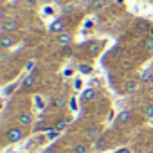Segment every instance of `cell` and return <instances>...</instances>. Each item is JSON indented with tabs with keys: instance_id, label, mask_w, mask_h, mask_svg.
<instances>
[{
	"instance_id": "1",
	"label": "cell",
	"mask_w": 153,
	"mask_h": 153,
	"mask_svg": "<svg viewBox=\"0 0 153 153\" xmlns=\"http://www.w3.org/2000/svg\"><path fill=\"white\" fill-rule=\"evenodd\" d=\"M24 137H25V131H24L22 126H11V128H7V131H6V140H7L9 144H15V142L22 140Z\"/></svg>"
},
{
	"instance_id": "2",
	"label": "cell",
	"mask_w": 153,
	"mask_h": 153,
	"mask_svg": "<svg viewBox=\"0 0 153 153\" xmlns=\"http://www.w3.org/2000/svg\"><path fill=\"white\" fill-rule=\"evenodd\" d=\"M15 43H16V38L11 33H2V36H0V47H2V51L11 49Z\"/></svg>"
},
{
	"instance_id": "3",
	"label": "cell",
	"mask_w": 153,
	"mask_h": 153,
	"mask_svg": "<svg viewBox=\"0 0 153 153\" xmlns=\"http://www.w3.org/2000/svg\"><path fill=\"white\" fill-rule=\"evenodd\" d=\"M18 20L15 18V16H9V18H6L4 20V24H2V27H4V31L6 33H15L16 29H18Z\"/></svg>"
},
{
	"instance_id": "4",
	"label": "cell",
	"mask_w": 153,
	"mask_h": 153,
	"mask_svg": "<svg viewBox=\"0 0 153 153\" xmlns=\"http://www.w3.org/2000/svg\"><path fill=\"white\" fill-rule=\"evenodd\" d=\"M16 121H18V124H20L22 128H29V126L33 124V114H29V112H22V114H18Z\"/></svg>"
},
{
	"instance_id": "5",
	"label": "cell",
	"mask_w": 153,
	"mask_h": 153,
	"mask_svg": "<svg viewBox=\"0 0 153 153\" xmlns=\"http://www.w3.org/2000/svg\"><path fill=\"white\" fill-rule=\"evenodd\" d=\"M56 43H58L59 47L70 45V43H72V34H70V33H61V34H58V36H56Z\"/></svg>"
},
{
	"instance_id": "6",
	"label": "cell",
	"mask_w": 153,
	"mask_h": 153,
	"mask_svg": "<svg viewBox=\"0 0 153 153\" xmlns=\"http://www.w3.org/2000/svg\"><path fill=\"white\" fill-rule=\"evenodd\" d=\"M51 31H52V33H58V34L65 33V22H63V20H54V22L51 24Z\"/></svg>"
},
{
	"instance_id": "7",
	"label": "cell",
	"mask_w": 153,
	"mask_h": 153,
	"mask_svg": "<svg viewBox=\"0 0 153 153\" xmlns=\"http://www.w3.org/2000/svg\"><path fill=\"white\" fill-rule=\"evenodd\" d=\"M96 96H97V92H96L94 88H87V90L81 94V99H83V101H94Z\"/></svg>"
},
{
	"instance_id": "8",
	"label": "cell",
	"mask_w": 153,
	"mask_h": 153,
	"mask_svg": "<svg viewBox=\"0 0 153 153\" xmlns=\"http://www.w3.org/2000/svg\"><path fill=\"white\" fill-rule=\"evenodd\" d=\"M151 79H153V68H148V70H144L140 74V81L142 83H149Z\"/></svg>"
},
{
	"instance_id": "9",
	"label": "cell",
	"mask_w": 153,
	"mask_h": 153,
	"mask_svg": "<svg viewBox=\"0 0 153 153\" xmlns=\"http://www.w3.org/2000/svg\"><path fill=\"white\" fill-rule=\"evenodd\" d=\"M87 137H88L90 140H97V139L101 137V130H99V128H90V130L87 131Z\"/></svg>"
},
{
	"instance_id": "10",
	"label": "cell",
	"mask_w": 153,
	"mask_h": 153,
	"mask_svg": "<svg viewBox=\"0 0 153 153\" xmlns=\"http://www.w3.org/2000/svg\"><path fill=\"white\" fill-rule=\"evenodd\" d=\"M72 153H88V146L85 142H79L72 148Z\"/></svg>"
},
{
	"instance_id": "11",
	"label": "cell",
	"mask_w": 153,
	"mask_h": 153,
	"mask_svg": "<svg viewBox=\"0 0 153 153\" xmlns=\"http://www.w3.org/2000/svg\"><path fill=\"white\" fill-rule=\"evenodd\" d=\"M130 119H131V114H130L128 110H124V112H121V114H119V117H117V121H119V123H123V124H126V123H130Z\"/></svg>"
},
{
	"instance_id": "12",
	"label": "cell",
	"mask_w": 153,
	"mask_h": 153,
	"mask_svg": "<svg viewBox=\"0 0 153 153\" xmlns=\"http://www.w3.org/2000/svg\"><path fill=\"white\" fill-rule=\"evenodd\" d=\"M137 87H139V83H137L135 79H131V81H128V85H126V92H135Z\"/></svg>"
},
{
	"instance_id": "13",
	"label": "cell",
	"mask_w": 153,
	"mask_h": 153,
	"mask_svg": "<svg viewBox=\"0 0 153 153\" xmlns=\"http://www.w3.org/2000/svg\"><path fill=\"white\" fill-rule=\"evenodd\" d=\"M144 47H146L148 52H153V36H149V38L144 40Z\"/></svg>"
},
{
	"instance_id": "14",
	"label": "cell",
	"mask_w": 153,
	"mask_h": 153,
	"mask_svg": "<svg viewBox=\"0 0 153 153\" xmlns=\"http://www.w3.org/2000/svg\"><path fill=\"white\" fill-rule=\"evenodd\" d=\"M149 29H151V27H149L146 22H139V24H137V31H139V33H146V31H149Z\"/></svg>"
},
{
	"instance_id": "15",
	"label": "cell",
	"mask_w": 153,
	"mask_h": 153,
	"mask_svg": "<svg viewBox=\"0 0 153 153\" xmlns=\"http://www.w3.org/2000/svg\"><path fill=\"white\" fill-rule=\"evenodd\" d=\"M106 144H108V142H106V139H105V137H99V139L96 140L97 149H105V148H106Z\"/></svg>"
},
{
	"instance_id": "16",
	"label": "cell",
	"mask_w": 153,
	"mask_h": 153,
	"mask_svg": "<svg viewBox=\"0 0 153 153\" xmlns=\"http://www.w3.org/2000/svg\"><path fill=\"white\" fill-rule=\"evenodd\" d=\"M33 85H34V76H33V74H29L27 78L24 79V87H33Z\"/></svg>"
},
{
	"instance_id": "17",
	"label": "cell",
	"mask_w": 153,
	"mask_h": 153,
	"mask_svg": "<svg viewBox=\"0 0 153 153\" xmlns=\"http://www.w3.org/2000/svg\"><path fill=\"white\" fill-rule=\"evenodd\" d=\"M144 115H146V117H149V119H153V103H151V105H148V106L144 108Z\"/></svg>"
},
{
	"instance_id": "18",
	"label": "cell",
	"mask_w": 153,
	"mask_h": 153,
	"mask_svg": "<svg viewBox=\"0 0 153 153\" xmlns=\"http://www.w3.org/2000/svg\"><path fill=\"white\" fill-rule=\"evenodd\" d=\"M79 72H83V74H90V72H92V67H90V65L81 63V65H79Z\"/></svg>"
},
{
	"instance_id": "19",
	"label": "cell",
	"mask_w": 153,
	"mask_h": 153,
	"mask_svg": "<svg viewBox=\"0 0 153 153\" xmlns=\"http://www.w3.org/2000/svg\"><path fill=\"white\" fill-rule=\"evenodd\" d=\"M65 103H67V99H65V97H58V99H56V106H58V108H63V106H65Z\"/></svg>"
},
{
	"instance_id": "20",
	"label": "cell",
	"mask_w": 153,
	"mask_h": 153,
	"mask_svg": "<svg viewBox=\"0 0 153 153\" xmlns=\"http://www.w3.org/2000/svg\"><path fill=\"white\" fill-rule=\"evenodd\" d=\"M67 123H68V121H59V123L56 124V130H58V131H59V130H65V126H67Z\"/></svg>"
},
{
	"instance_id": "21",
	"label": "cell",
	"mask_w": 153,
	"mask_h": 153,
	"mask_svg": "<svg viewBox=\"0 0 153 153\" xmlns=\"http://www.w3.org/2000/svg\"><path fill=\"white\" fill-rule=\"evenodd\" d=\"M43 153H58V149H56L54 146H51V148H47V149H45Z\"/></svg>"
},
{
	"instance_id": "22",
	"label": "cell",
	"mask_w": 153,
	"mask_h": 153,
	"mask_svg": "<svg viewBox=\"0 0 153 153\" xmlns=\"http://www.w3.org/2000/svg\"><path fill=\"white\" fill-rule=\"evenodd\" d=\"M96 9H99V7H103V0H97V2H96V6H94Z\"/></svg>"
},
{
	"instance_id": "23",
	"label": "cell",
	"mask_w": 153,
	"mask_h": 153,
	"mask_svg": "<svg viewBox=\"0 0 153 153\" xmlns=\"http://www.w3.org/2000/svg\"><path fill=\"white\" fill-rule=\"evenodd\" d=\"M117 153H130V148H121Z\"/></svg>"
},
{
	"instance_id": "24",
	"label": "cell",
	"mask_w": 153,
	"mask_h": 153,
	"mask_svg": "<svg viewBox=\"0 0 153 153\" xmlns=\"http://www.w3.org/2000/svg\"><path fill=\"white\" fill-rule=\"evenodd\" d=\"M68 105H70V108H72V110L76 108V101H74V99H70V101H68Z\"/></svg>"
},
{
	"instance_id": "25",
	"label": "cell",
	"mask_w": 153,
	"mask_h": 153,
	"mask_svg": "<svg viewBox=\"0 0 153 153\" xmlns=\"http://www.w3.org/2000/svg\"><path fill=\"white\" fill-rule=\"evenodd\" d=\"M149 34H151V36H153V27H151V29H149Z\"/></svg>"
},
{
	"instance_id": "26",
	"label": "cell",
	"mask_w": 153,
	"mask_h": 153,
	"mask_svg": "<svg viewBox=\"0 0 153 153\" xmlns=\"http://www.w3.org/2000/svg\"><path fill=\"white\" fill-rule=\"evenodd\" d=\"M151 68H153V65H151Z\"/></svg>"
}]
</instances>
